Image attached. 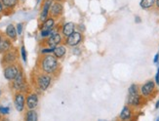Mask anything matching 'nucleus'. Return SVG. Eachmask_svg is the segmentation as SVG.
<instances>
[{"mask_svg": "<svg viewBox=\"0 0 159 121\" xmlns=\"http://www.w3.org/2000/svg\"><path fill=\"white\" fill-rule=\"evenodd\" d=\"M41 66L46 73H52L58 68V60L56 57L48 55L43 59Z\"/></svg>", "mask_w": 159, "mask_h": 121, "instance_id": "obj_1", "label": "nucleus"}, {"mask_svg": "<svg viewBox=\"0 0 159 121\" xmlns=\"http://www.w3.org/2000/svg\"><path fill=\"white\" fill-rule=\"evenodd\" d=\"M83 39V36L81 32L79 31H74L72 32L70 36L66 37V43L67 46H70V47H75L80 44V42L82 41Z\"/></svg>", "mask_w": 159, "mask_h": 121, "instance_id": "obj_2", "label": "nucleus"}, {"mask_svg": "<svg viewBox=\"0 0 159 121\" xmlns=\"http://www.w3.org/2000/svg\"><path fill=\"white\" fill-rule=\"evenodd\" d=\"M19 72L20 70L16 66H14V65L8 66L4 69V77L7 80H14L15 77L18 75Z\"/></svg>", "mask_w": 159, "mask_h": 121, "instance_id": "obj_3", "label": "nucleus"}, {"mask_svg": "<svg viewBox=\"0 0 159 121\" xmlns=\"http://www.w3.org/2000/svg\"><path fill=\"white\" fill-rule=\"evenodd\" d=\"M51 77L49 75H47V74H42V75H40L38 77V79H37V84H38V87L40 90H42V91H45L47 90V88L50 86V84H51Z\"/></svg>", "mask_w": 159, "mask_h": 121, "instance_id": "obj_4", "label": "nucleus"}, {"mask_svg": "<svg viewBox=\"0 0 159 121\" xmlns=\"http://www.w3.org/2000/svg\"><path fill=\"white\" fill-rule=\"evenodd\" d=\"M155 83L153 81H148L146 84H143L141 88V93L143 97H148L152 94V92L154 91Z\"/></svg>", "mask_w": 159, "mask_h": 121, "instance_id": "obj_5", "label": "nucleus"}, {"mask_svg": "<svg viewBox=\"0 0 159 121\" xmlns=\"http://www.w3.org/2000/svg\"><path fill=\"white\" fill-rule=\"evenodd\" d=\"M61 42V35L58 32H54L49 36V39L47 40V44L50 47H56Z\"/></svg>", "mask_w": 159, "mask_h": 121, "instance_id": "obj_6", "label": "nucleus"}, {"mask_svg": "<svg viewBox=\"0 0 159 121\" xmlns=\"http://www.w3.org/2000/svg\"><path fill=\"white\" fill-rule=\"evenodd\" d=\"M52 6V0H45L44 1V5L42 8V12L40 14V20L41 22H44V21L48 18V15H49V12Z\"/></svg>", "mask_w": 159, "mask_h": 121, "instance_id": "obj_7", "label": "nucleus"}, {"mask_svg": "<svg viewBox=\"0 0 159 121\" xmlns=\"http://www.w3.org/2000/svg\"><path fill=\"white\" fill-rule=\"evenodd\" d=\"M25 96L20 93H18L15 97V106L18 111H23L25 109Z\"/></svg>", "mask_w": 159, "mask_h": 121, "instance_id": "obj_8", "label": "nucleus"}, {"mask_svg": "<svg viewBox=\"0 0 159 121\" xmlns=\"http://www.w3.org/2000/svg\"><path fill=\"white\" fill-rule=\"evenodd\" d=\"M63 12H64V7L60 2L52 4L51 9H50V13L54 18L60 17L61 14H63Z\"/></svg>", "mask_w": 159, "mask_h": 121, "instance_id": "obj_9", "label": "nucleus"}, {"mask_svg": "<svg viewBox=\"0 0 159 121\" xmlns=\"http://www.w3.org/2000/svg\"><path fill=\"white\" fill-rule=\"evenodd\" d=\"M38 105V97L36 94H30L26 98V106L29 109H34Z\"/></svg>", "mask_w": 159, "mask_h": 121, "instance_id": "obj_10", "label": "nucleus"}, {"mask_svg": "<svg viewBox=\"0 0 159 121\" xmlns=\"http://www.w3.org/2000/svg\"><path fill=\"white\" fill-rule=\"evenodd\" d=\"M25 86V84L23 73L22 72H19L18 75L15 77V79H14V88L16 90H23Z\"/></svg>", "mask_w": 159, "mask_h": 121, "instance_id": "obj_11", "label": "nucleus"}, {"mask_svg": "<svg viewBox=\"0 0 159 121\" xmlns=\"http://www.w3.org/2000/svg\"><path fill=\"white\" fill-rule=\"evenodd\" d=\"M75 31V25L71 22L66 23L63 26V30H61V33L65 37H68L70 35Z\"/></svg>", "mask_w": 159, "mask_h": 121, "instance_id": "obj_12", "label": "nucleus"}, {"mask_svg": "<svg viewBox=\"0 0 159 121\" xmlns=\"http://www.w3.org/2000/svg\"><path fill=\"white\" fill-rule=\"evenodd\" d=\"M55 21L53 18H47L41 25V30H52L54 28Z\"/></svg>", "mask_w": 159, "mask_h": 121, "instance_id": "obj_13", "label": "nucleus"}, {"mask_svg": "<svg viewBox=\"0 0 159 121\" xmlns=\"http://www.w3.org/2000/svg\"><path fill=\"white\" fill-rule=\"evenodd\" d=\"M128 104L130 105L138 106L141 104V96L139 94L129 95V97H128Z\"/></svg>", "mask_w": 159, "mask_h": 121, "instance_id": "obj_14", "label": "nucleus"}, {"mask_svg": "<svg viewBox=\"0 0 159 121\" xmlns=\"http://www.w3.org/2000/svg\"><path fill=\"white\" fill-rule=\"evenodd\" d=\"M6 35L8 36L10 39H16L18 32H17V28L14 26L13 25H9L6 28Z\"/></svg>", "mask_w": 159, "mask_h": 121, "instance_id": "obj_15", "label": "nucleus"}, {"mask_svg": "<svg viewBox=\"0 0 159 121\" xmlns=\"http://www.w3.org/2000/svg\"><path fill=\"white\" fill-rule=\"evenodd\" d=\"M54 55H55V57L56 58H58V59H61V58H63V57L66 55V47L65 46H56L54 48Z\"/></svg>", "mask_w": 159, "mask_h": 121, "instance_id": "obj_16", "label": "nucleus"}, {"mask_svg": "<svg viewBox=\"0 0 159 121\" xmlns=\"http://www.w3.org/2000/svg\"><path fill=\"white\" fill-rule=\"evenodd\" d=\"M17 58V56H16V53L15 52H13V51H8L5 55H4V62L6 63H12L15 62Z\"/></svg>", "mask_w": 159, "mask_h": 121, "instance_id": "obj_17", "label": "nucleus"}, {"mask_svg": "<svg viewBox=\"0 0 159 121\" xmlns=\"http://www.w3.org/2000/svg\"><path fill=\"white\" fill-rule=\"evenodd\" d=\"M11 46H12V44H11V41L9 39H3L1 44H0V53L8 52L11 48Z\"/></svg>", "mask_w": 159, "mask_h": 121, "instance_id": "obj_18", "label": "nucleus"}, {"mask_svg": "<svg viewBox=\"0 0 159 121\" xmlns=\"http://www.w3.org/2000/svg\"><path fill=\"white\" fill-rule=\"evenodd\" d=\"M131 116H132V110H131L130 108H128V106H124L121 113H120V118L123 120H127V119L131 118Z\"/></svg>", "mask_w": 159, "mask_h": 121, "instance_id": "obj_19", "label": "nucleus"}, {"mask_svg": "<svg viewBox=\"0 0 159 121\" xmlns=\"http://www.w3.org/2000/svg\"><path fill=\"white\" fill-rule=\"evenodd\" d=\"M156 2V0H142L140 5L143 9H149L151 8Z\"/></svg>", "mask_w": 159, "mask_h": 121, "instance_id": "obj_20", "label": "nucleus"}, {"mask_svg": "<svg viewBox=\"0 0 159 121\" xmlns=\"http://www.w3.org/2000/svg\"><path fill=\"white\" fill-rule=\"evenodd\" d=\"M25 119L27 121H36L37 120V113L35 110L30 109V111H27L26 115H25Z\"/></svg>", "mask_w": 159, "mask_h": 121, "instance_id": "obj_21", "label": "nucleus"}, {"mask_svg": "<svg viewBox=\"0 0 159 121\" xmlns=\"http://www.w3.org/2000/svg\"><path fill=\"white\" fill-rule=\"evenodd\" d=\"M3 5L7 8H13V7H15L18 3V0H1Z\"/></svg>", "mask_w": 159, "mask_h": 121, "instance_id": "obj_22", "label": "nucleus"}, {"mask_svg": "<svg viewBox=\"0 0 159 121\" xmlns=\"http://www.w3.org/2000/svg\"><path fill=\"white\" fill-rule=\"evenodd\" d=\"M134 94H139V87L136 84L131 85L129 88V95H134Z\"/></svg>", "mask_w": 159, "mask_h": 121, "instance_id": "obj_23", "label": "nucleus"}, {"mask_svg": "<svg viewBox=\"0 0 159 121\" xmlns=\"http://www.w3.org/2000/svg\"><path fill=\"white\" fill-rule=\"evenodd\" d=\"M9 111H10V109L8 106H6V108H4V106H0V113H1V114H8Z\"/></svg>", "mask_w": 159, "mask_h": 121, "instance_id": "obj_24", "label": "nucleus"}, {"mask_svg": "<svg viewBox=\"0 0 159 121\" xmlns=\"http://www.w3.org/2000/svg\"><path fill=\"white\" fill-rule=\"evenodd\" d=\"M20 54H22V58L24 62H26V51H25V46H22V48H20Z\"/></svg>", "mask_w": 159, "mask_h": 121, "instance_id": "obj_25", "label": "nucleus"}, {"mask_svg": "<svg viewBox=\"0 0 159 121\" xmlns=\"http://www.w3.org/2000/svg\"><path fill=\"white\" fill-rule=\"evenodd\" d=\"M17 32H18V35H20L23 32V24H18L17 26Z\"/></svg>", "mask_w": 159, "mask_h": 121, "instance_id": "obj_26", "label": "nucleus"}, {"mask_svg": "<svg viewBox=\"0 0 159 121\" xmlns=\"http://www.w3.org/2000/svg\"><path fill=\"white\" fill-rule=\"evenodd\" d=\"M54 48L55 47H50V48H47V49H43L41 52H42L43 54L44 53H53L54 52Z\"/></svg>", "mask_w": 159, "mask_h": 121, "instance_id": "obj_27", "label": "nucleus"}, {"mask_svg": "<svg viewBox=\"0 0 159 121\" xmlns=\"http://www.w3.org/2000/svg\"><path fill=\"white\" fill-rule=\"evenodd\" d=\"M155 81H156L157 85L159 86V68L157 70V73H156V76H155Z\"/></svg>", "mask_w": 159, "mask_h": 121, "instance_id": "obj_28", "label": "nucleus"}, {"mask_svg": "<svg viewBox=\"0 0 159 121\" xmlns=\"http://www.w3.org/2000/svg\"><path fill=\"white\" fill-rule=\"evenodd\" d=\"M158 59H159V54H156V55H155V57H154L153 62H154V63H157V62H158Z\"/></svg>", "mask_w": 159, "mask_h": 121, "instance_id": "obj_29", "label": "nucleus"}, {"mask_svg": "<svg viewBox=\"0 0 159 121\" xmlns=\"http://www.w3.org/2000/svg\"><path fill=\"white\" fill-rule=\"evenodd\" d=\"M3 3H2V1H0V13H1L2 11H3Z\"/></svg>", "mask_w": 159, "mask_h": 121, "instance_id": "obj_30", "label": "nucleus"}, {"mask_svg": "<svg viewBox=\"0 0 159 121\" xmlns=\"http://www.w3.org/2000/svg\"><path fill=\"white\" fill-rule=\"evenodd\" d=\"M156 6H157V8L159 9V0H156Z\"/></svg>", "mask_w": 159, "mask_h": 121, "instance_id": "obj_31", "label": "nucleus"}, {"mask_svg": "<svg viewBox=\"0 0 159 121\" xmlns=\"http://www.w3.org/2000/svg\"><path fill=\"white\" fill-rule=\"evenodd\" d=\"M155 108H156V109H159V101H158V102L156 103V105H155Z\"/></svg>", "mask_w": 159, "mask_h": 121, "instance_id": "obj_32", "label": "nucleus"}, {"mask_svg": "<svg viewBox=\"0 0 159 121\" xmlns=\"http://www.w3.org/2000/svg\"><path fill=\"white\" fill-rule=\"evenodd\" d=\"M1 42H2V37H1V35H0V44H1Z\"/></svg>", "mask_w": 159, "mask_h": 121, "instance_id": "obj_33", "label": "nucleus"}, {"mask_svg": "<svg viewBox=\"0 0 159 121\" xmlns=\"http://www.w3.org/2000/svg\"><path fill=\"white\" fill-rule=\"evenodd\" d=\"M52 1H57V2H61V0H52Z\"/></svg>", "mask_w": 159, "mask_h": 121, "instance_id": "obj_34", "label": "nucleus"}, {"mask_svg": "<svg viewBox=\"0 0 159 121\" xmlns=\"http://www.w3.org/2000/svg\"><path fill=\"white\" fill-rule=\"evenodd\" d=\"M0 96H1V90H0Z\"/></svg>", "mask_w": 159, "mask_h": 121, "instance_id": "obj_35", "label": "nucleus"}]
</instances>
